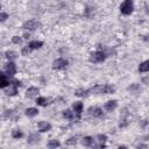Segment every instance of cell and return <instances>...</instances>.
I'll use <instances>...</instances> for the list:
<instances>
[{"label": "cell", "instance_id": "obj_11", "mask_svg": "<svg viewBox=\"0 0 149 149\" xmlns=\"http://www.w3.org/2000/svg\"><path fill=\"white\" fill-rule=\"evenodd\" d=\"M127 116H128V112H127V108H123L122 112H121V115H120V127H125L127 126Z\"/></svg>", "mask_w": 149, "mask_h": 149}, {"label": "cell", "instance_id": "obj_6", "mask_svg": "<svg viewBox=\"0 0 149 149\" xmlns=\"http://www.w3.org/2000/svg\"><path fill=\"white\" fill-rule=\"evenodd\" d=\"M22 28L28 29V30H36V29L41 28V23L38 21H36V20H29V21L23 23Z\"/></svg>", "mask_w": 149, "mask_h": 149}, {"label": "cell", "instance_id": "obj_5", "mask_svg": "<svg viewBox=\"0 0 149 149\" xmlns=\"http://www.w3.org/2000/svg\"><path fill=\"white\" fill-rule=\"evenodd\" d=\"M21 85V81L19 80H13L9 83V88L6 91L7 95H15L17 93V87Z\"/></svg>", "mask_w": 149, "mask_h": 149}, {"label": "cell", "instance_id": "obj_19", "mask_svg": "<svg viewBox=\"0 0 149 149\" xmlns=\"http://www.w3.org/2000/svg\"><path fill=\"white\" fill-rule=\"evenodd\" d=\"M148 70H149V62L148 61H144L143 63L140 64V66H139L140 72H148Z\"/></svg>", "mask_w": 149, "mask_h": 149}, {"label": "cell", "instance_id": "obj_20", "mask_svg": "<svg viewBox=\"0 0 149 149\" xmlns=\"http://www.w3.org/2000/svg\"><path fill=\"white\" fill-rule=\"evenodd\" d=\"M63 116L64 118H66V119H70V120H72V119H74V112H72V111H70V109H65L64 112H63Z\"/></svg>", "mask_w": 149, "mask_h": 149}, {"label": "cell", "instance_id": "obj_12", "mask_svg": "<svg viewBox=\"0 0 149 149\" xmlns=\"http://www.w3.org/2000/svg\"><path fill=\"white\" fill-rule=\"evenodd\" d=\"M116 100H109V101H107L106 104H105V109L107 111V112H113L115 108H116Z\"/></svg>", "mask_w": 149, "mask_h": 149}, {"label": "cell", "instance_id": "obj_17", "mask_svg": "<svg viewBox=\"0 0 149 149\" xmlns=\"http://www.w3.org/2000/svg\"><path fill=\"white\" fill-rule=\"evenodd\" d=\"M81 144L85 146V147H92V146H93V137H91V136H85V137L81 140Z\"/></svg>", "mask_w": 149, "mask_h": 149}, {"label": "cell", "instance_id": "obj_9", "mask_svg": "<svg viewBox=\"0 0 149 149\" xmlns=\"http://www.w3.org/2000/svg\"><path fill=\"white\" fill-rule=\"evenodd\" d=\"M72 108H73L74 113L77 114V118L79 119V118H80V113L83 112V104H81L80 101H76V102H73Z\"/></svg>", "mask_w": 149, "mask_h": 149}, {"label": "cell", "instance_id": "obj_10", "mask_svg": "<svg viewBox=\"0 0 149 149\" xmlns=\"http://www.w3.org/2000/svg\"><path fill=\"white\" fill-rule=\"evenodd\" d=\"M51 129V125L47 121H40L38 122V130L44 133V132H49Z\"/></svg>", "mask_w": 149, "mask_h": 149}, {"label": "cell", "instance_id": "obj_16", "mask_svg": "<svg viewBox=\"0 0 149 149\" xmlns=\"http://www.w3.org/2000/svg\"><path fill=\"white\" fill-rule=\"evenodd\" d=\"M37 114H38V109L35 108V107H30V108L26 109V115L29 116V118H33V116H35Z\"/></svg>", "mask_w": 149, "mask_h": 149}, {"label": "cell", "instance_id": "obj_30", "mask_svg": "<svg viewBox=\"0 0 149 149\" xmlns=\"http://www.w3.org/2000/svg\"><path fill=\"white\" fill-rule=\"evenodd\" d=\"M29 37V34H24V38H28Z\"/></svg>", "mask_w": 149, "mask_h": 149}, {"label": "cell", "instance_id": "obj_26", "mask_svg": "<svg viewBox=\"0 0 149 149\" xmlns=\"http://www.w3.org/2000/svg\"><path fill=\"white\" fill-rule=\"evenodd\" d=\"M65 143H66L68 146H71V144H76V143H77V139H76V137H70V139H69V140H68Z\"/></svg>", "mask_w": 149, "mask_h": 149}, {"label": "cell", "instance_id": "obj_24", "mask_svg": "<svg viewBox=\"0 0 149 149\" xmlns=\"http://www.w3.org/2000/svg\"><path fill=\"white\" fill-rule=\"evenodd\" d=\"M12 136H13L14 139H20V137H22V133H21L20 130H13Z\"/></svg>", "mask_w": 149, "mask_h": 149}, {"label": "cell", "instance_id": "obj_22", "mask_svg": "<svg viewBox=\"0 0 149 149\" xmlns=\"http://www.w3.org/2000/svg\"><path fill=\"white\" fill-rule=\"evenodd\" d=\"M38 139H40V136H38L37 134H31V135L29 136V139H28V142H29V143L38 142Z\"/></svg>", "mask_w": 149, "mask_h": 149}, {"label": "cell", "instance_id": "obj_3", "mask_svg": "<svg viewBox=\"0 0 149 149\" xmlns=\"http://www.w3.org/2000/svg\"><path fill=\"white\" fill-rule=\"evenodd\" d=\"M134 9V5H133V0H125L121 5H120V12L123 15H129L133 13Z\"/></svg>", "mask_w": 149, "mask_h": 149}, {"label": "cell", "instance_id": "obj_18", "mask_svg": "<svg viewBox=\"0 0 149 149\" xmlns=\"http://www.w3.org/2000/svg\"><path fill=\"white\" fill-rule=\"evenodd\" d=\"M36 104L40 105V106L45 107L47 105H49V100H48L47 98H44V97H38V98L36 99Z\"/></svg>", "mask_w": 149, "mask_h": 149}, {"label": "cell", "instance_id": "obj_21", "mask_svg": "<svg viewBox=\"0 0 149 149\" xmlns=\"http://www.w3.org/2000/svg\"><path fill=\"white\" fill-rule=\"evenodd\" d=\"M61 146V143H59V141H57V140H50L49 142H48V148H57V147H59Z\"/></svg>", "mask_w": 149, "mask_h": 149}, {"label": "cell", "instance_id": "obj_28", "mask_svg": "<svg viewBox=\"0 0 149 149\" xmlns=\"http://www.w3.org/2000/svg\"><path fill=\"white\" fill-rule=\"evenodd\" d=\"M30 51H31V50H30V49L28 48V45H27V47H24V48L22 49V55H23V56H28V54H29Z\"/></svg>", "mask_w": 149, "mask_h": 149}, {"label": "cell", "instance_id": "obj_8", "mask_svg": "<svg viewBox=\"0 0 149 149\" xmlns=\"http://www.w3.org/2000/svg\"><path fill=\"white\" fill-rule=\"evenodd\" d=\"M88 114L94 116V118H101L102 116V109L99 107H90L88 108Z\"/></svg>", "mask_w": 149, "mask_h": 149}, {"label": "cell", "instance_id": "obj_15", "mask_svg": "<svg viewBox=\"0 0 149 149\" xmlns=\"http://www.w3.org/2000/svg\"><path fill=\"white\" fill-rule=\"evenodd\" d=\"M42 45H43V42H41V41H31V42H29L28 48L30 50H35V49H40Z\"/></svg>", "mask_w": 149, "mask_h": 149}, {"label": "cell", "instance_id": "obj_2", "mask_svg": "<svg viewBox=\"0 0 149 149\" xmlns=\"http://www.w3.org/2000/svg\"><path fill=\"white\" fill-rule=\"evenodd\" d=\"M106 57H107V55H106L105 51L97 50V51H94L90 55V62L91 63H101L106 59Z\"/></svg>", "mask_w": 149, "mask_h": 149}, {"label": "cell", "instance_id": "obj_4", "mask_svg": "<svg viewBox=\"0 0 149 149\" xmlns=\"http://www.w3.org/2000/svg\"><path fill=\"white\" fill-rule=\"evenodd\" d=\"M68 64H69V62L65 58H57V59L54 61L52 68L56 69V70H64L68 66Z\"/></svg>", "mask_w": 149, "mask_h": 149}, {"label": "cell", "instance_id": "obj_29", "mask_svg": "<svg viewBox=\"0 0 149 149\" xmlns=\"http://www.w3.org/2000/svg\"><path fill=\"white\" fill-rule=\"evenodd\" d=\"M21 41H22V38L19 37V36H14V37L12 38V42H13V43H16V44H17V43H21Z\"/></svg>", "mask_w": 149, "mask_h": 149}, {"label": "cell", "instance_id": "obj_1", "mask_svg": "<svg viewBox=\"0 0 149 149\" xmlns=\"http://www.w3.org/2000/svg\"><path fill=\"white\" fill-rule=\"evenodd\" d=\"M115 92V87L109 84H104V85H95L88 90H77L76 95L78 97H87L90 94H111Z\"/></svg>", "mask_w": 149, "mask_h": 149}, {"label": "cell", "instance_id": "obj_23", "mask_svg": "<svg viewBox=\"0 0 149 149\" xmlns=\"http://www.w3.org/2000/svg\"><path fill=\"white\" fill-rule=\"evenodd\" d=\"M6 57H7L8 59H14V58L16 57V52H15V51H7V52H6Z\"/></svg>", "mask_w": 149, "mask_h": 149}, {"label": "cell", "instance_id": "obj_14", "mask_svg": "<svg viewBox=\"0 0 149 149\" xmlns=\"http://www.w3.org/2000/svg\"><path fill=\"white\" fill-rule=\"evenodd\" d=\"M38 88L37 87H29L28 90H27V92H26V95L28 97V98H34V97H37V94H38Z\"/></svg>", "mask_w": 149, "mask_h": 149}, {"label": "cell", "instance_id": "obj_13", "mask_svg": "<svg viewBox=\"0 0 149 149\" xmlns=\"http://www.w3.org/2000/svg\"><path fill=\"white\" fill-rule=\"evenodd\" d=\"M9 85V80L7 78V74H3L1 71H0V88H3L6 86Z\"/></svg>", "mask_w": 149, "mask_h": 149}, {"label": "cell", "instance_id": "obj_27", "mask_svg": "<svg viewBox=\"0 0 149 149\" xmlns=\"http://www.w3.org/2000/svg\"><path fill=\"white\" fill-rule=\"evenodd\" d=\"M8 19V14L7 13H0V22H3Z\"/></svg>", "mask_w": 149, "mask_h": 149}, {"label": "cell", "instance_id": "obj_25", "mask_svg": "<svg viewBox=\"0 0 149 149\" xmlns=\"http://www.w3.org/2000/svg\"><path fill=\"white\" fill-rule=\"evenodd\" d=\"M97 139H98L97 141H99V143H105V142H106V140H107V136H106V135H101V134H100V135H98V136H97Z\"/></svg>", "mask_w": 149, "mask_h": 149}, {"label": "cell", "instance_id": "obj_7", "mask_svg": "<svg viewBox=\"0 0 149 149\" xmlns=\"http://www.w3.org/2000/svg\"><path fill=\"white\" fill-rule=\"evenodd\" d=\"M5 72L7 74V77H13L16 73V66H15V64L13 62L7 63L6 66H5Z\"/></svg>", "mask_w": 149, "mask_h": 149}]
</instances>
